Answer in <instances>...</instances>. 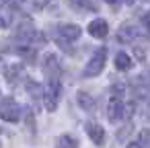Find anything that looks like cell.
Wrapping results in <instances>:
<instances>
[{"label": "cell", "instance_id": "obj_1", "mask_svg": "<svg viewBox=\"0 0 150 148\" xmlns=\"http://www.w3.org/2000/svg\"><path fill=\"white\" fill-rule=\"evenodd\" d=\"M105 60H107V47H99V50L93 54V58L86 62V66H84V70H82V76H84V78H93V76L101 74L103 68H105Z\"/></svg>", "mask_w": 150, "mask_h": 148}, {"label": "cell", "instance_id": "obj_2", "mask_svg": "<svg viewBox=\"0 0 150 148\" xmlns=\"http://www.w3.org/2000/svg\"><path fill=\"white\" fill-rule=\"evenodd\" d=\"M0 119H4L8 123H15L21 119V105L13 97L0 99Z\"/></svg>", "mask_w": 150, "mask_h": 148}, {"label": "cell", "instance_id": "obj_3", "mask_svg": "<svg viewBox=\"0 0 150 148\" xmlns=\"http://www.w3.org/2000/svg\"><path fill=\"white\" fill-rule=\"evenodd\" d=\"M60 97H62L60 78H58V80H50V82H47V89H45V93H43L45 109H47V111H56V109H58V103H60Z\"/></svg>", "mask_w": 150, "mask_h": 148}, {"label": "cell", "instance_id": "obj_4", "mask_svg": "<svg viewBox=\"0 0 150 148\" xmlns=\"http://www.w3.org/2000/svg\"><path fill=\"white\" fill-rule=\"evenodd\" d=\"M58 31H60V35L56 37V41H58L60 47H68V41H76V39L80 37V33H82V29H80L78 25H74V23L60 25Z\"/></svg>", "mask_w": 150, "mask_h": 148}, {"label": "cell", "instance_id": "obj_5", "mask_svg": "<svg viewBox=\"0 0 150 148\" xmlns=\"http://www.w3.org/2000/svg\"><path fill=\"white\" fill-rule=\"evenodd\" d=\"M129 113H132V107H127L121 99H111V103H109V107H107V119H109L111 123L123 119V117L129 115Z\"/></svg>", "mask_w": 150, "mask_h": 148}, {"label": "cell", "instance_id": "obj_6", "mask_svg": "<svg viewBox=\"0 0 150 148\" xmlns=\"http://www.w3.org/2000/svg\"><path fill=\"white\" fill-rule=\"evenodd\" d=\"M43 74L47 80H58L60 74H62V66H60V60L56 54H47L45 56V62H43Z\"/></svg>", "mask_w": 150, "mask_h": 148}, {"label": "cell", "instance_id": "obj_7", "mask_svg": "<svg viewBox=\"0 0 150 148\" xmlns=\"http://www.w3.org/2000/svg\"><path fill=\"white\" fill-rule=\"evenodd\" d=\"M15 37H17V41L31 43V41L37 37V31H35V27H33L29 21H25V23H21V25L17 27V33H15Z\"/></svg>", "mask_w": 150, "mask_h": 148}, {"label": "cell", "instance_id": "obj_8", "mask_svg": "<svg viewBox=\"0 0 150 148\" xmlns=\"http://www.w3.org/2000/svg\"><path fill=\"white\" fill-rule=\"evenodd\" d=\"M86 134H88V138L93 140V144H97V146H103V144H105V130H103L101 123L88 121V123H86Z\"/></svg>", "mask_w": 150, "mask_h": 148}, {"label": "cell", "instance_id": "obj_9", "mask_svg": "<svg viewBox=\"0 0 150 148\" xmlns=\"http://www.w3.org/2000/svg\"><path fill=\"white\" fill-rule=\"evenodd\" d=\"M88 33H91L93 37H97V39L107 37V33H109V25H107V21H103V19H95V21H91V23H88Z\"/></svg>", "mask_w": 150, "mask_h": 148}, {"label": "cell", "instance_id": "obj_10", "mask_svg": "<svg viewBox=\"0 0 150 148\" xmlns=\"http://www.w3.org/2000/svg\"><path fill=\"white\" fill-rule=\"evenodd\" d=\"M138 37V27L136 23H123L119 29H117V39L119 41H134Z\"/></svg>", "mask_w": 150, "mask_h": 148}, {"label": "cell", "instance_id": "obj_11", "mask_svg": "<svg viewBox=\"0 0 150 148\" xmlns=\"http://www.w3.org/2000/svg\"><path fill=\"white\" fill-rule=\"evenodd\" d=\"M68 2L76 13H97L99 11L95 0H68Z\"/></svg>", "mask_w": 150, "mask_h": 148}, {"label": "cell", "instance_id": "obj_12", "mask_svg": "<svg viewBox=\"0 0 150 148\" xmlns=\"http://www.w3.org/2000/svg\"><path fill=\"white\" fill-rule=\"evenodd\" d=\"M23 74H25L23 64H11V66H6V70H4V78H6V82H11V84H17V80H19Z\"/></svg>", "mask_w": 150, "mask_h": 148}, {"label": "cell", "instance_id": "obj_13", "mask_svg": "<svg viewBox=\"0 0 150 148\" xmlns=\"http://www.w3.org/2000/svg\"><path fill=\"white\" fill-rule=\"evenodd\" d=\"M13 21V6L11 2H4L0 4V29H6Z\"/></svg>", "mask_w": 150, "mask_h": 148}, {"label": "cell", "instance_id": "obj_14", "mask_svg": "<svg viewBox=\"0 0 150 148\" xmlns=\"http://www.w3.org/2000/svg\"><path fill=\"white\" fill-rule=\"evenodd\" d=\"M27 93H29V97L35 101V103H39L41 99H43V89H41V84L39 82H35V80H27Z\"/></svg>", "mask_w": 150, "mask_h": 148}, {"label": "cell", "instance_id": "obj_15", "mask_svg": "<svg viewBox=\"0 0 150 148\" xmlns=\"http://www.w3.org/2000/svg\"><path fill=\"white\" fill-rule=\"evenodd\" d=\"M134 66V62H132V58L125 54V52H119L117 56H115V68L119 70V72H125V70H129Z\"/></svg>", "mask_w": 150, "mask_h": 148}, {"label": "cell", "instance_id": "obj_16", "mask_svg": "<svg viewBox=\"0 0 150 148\" xmlns=\"http://www.w3.org/2000/svg\"><path fill=\"white\" fill-rule=\"evenodd\" d=\"M78 105H80L82 109H86V111H93L95 105H97V101H95L88 93H78Z\"/></svg>", "mask_w": 150, "mask_h": 148}, {"label": "cell", "instance_id": "obj_17", "mask_svg": "<svg viewBox=\"0 0 150 148\" xmlns=\"http://www.w3.org/2000/svg\"><path fill=\"white\" fill-rule=\"evenodd\" d=\"M58 148H78V142H76V138L64 134L58 138Z\"/></svg>", "mask_w": 150, "mask_h": 148}, {"label": "cell", "instance_id": "obj_18", "mask_svg": "<svg viewBox=\"0 0 150 148\" xmlns=\"http://www.w3.org/2000/svg\"><path fill=\"white\" fill-rule=\"evenodd\" d=\"M111 95H113V99H123V95H125V84H123V82H113V84H111Z\"/></svg>", "mask_w": 150, "mask_h": 148}, {"label": "cell", "instance_id": "obj_19", "mask_svg": "<svg viewBox=\"0 0 150 148\" xmlns=\"http://www.w3.org/2000/svg\"><path fill=\"white\" fill-rule=\"evenodd\" d=\"M132 130H134V125H132V123H125V125L117 132V140H119V142H125V140H127V136L132 134Z\"/></svg>", "mask_w": 150, "mask_h": 148}, {"label": "cell", "instance_id": "obj_20", "mask_svg": "<svg viewBox=\"0 0 150 148\" xmlns=\"http://www.w3.org/2000/svg\"><path fill=\"white\" fill-rule=\"evenodd\" d=\"M140 144H142V148L144 146H148V142H150V130H142L140 132V140H138Z\"/></svg>", "mask_w": 150, "mask_h": 148}, {"label": "cell", "instance_id": "obj_21", "mask_svg": "<svg viewBox=\"0 0 150 148\" xmlns=\"http://www.w3.org/2000/svg\"><path fill=\"white\" fill-rule=\"evenodd\" d=\"M31 2H33V6H35V8H43V6L50 2V0H31Z\"/></svg>", "mask_w": 150, "mask_h": 148}, {"label": "cell", "instance_id": "obj_22", "mask_svg": "<svg viewBox=\"0 0 150 148\" xmlns=\"http://www.w3.org/2000/svg\"><path fill=\"white\" fill-rule=\"evenodd\" d=\"M142 23H144V27H146V29L150 31V11H148V13H146V15L142 17Z\"/></svg>", "mask_w": 150, "mask_h": 148}, {"label": "cell", "instance_id": "obj_23", "mask_svg": "<svg viewBox=\"0 0 150 148\" xmlns=\"http://www.w3.org/2000/svg\"><path fill=\"white\" fill-rule=\"evenodd\" d=\"M127 148H142V144L136 140V142H129V144H127Z\"/></svg>", "mask_w": 150, "mask_h": 148}, {"label": "cell", "instance_id": "obj_24", "mask_svg": "<svg viewBox=\"0 0 150 148\" xmlns=\"http://www.w3.org/2000/svg\"><path fill=\"white\" fill-rule=\"evenodd\" d=\"M105 2H107V4H111L113 8H117V0H105Z\"/></svg>", "mask_w": 150, "mask_h": 148}, {"label": "cell", "instance_id": "obj_25", "mask_svg": "<svg viewBox=\"0 0 150 148\" xmlns=\"http://www.w3.org/2000/svg\"><path fill=\"white\" fill-rule=\"evenodd\" d=\"M125 4H134V0H125Z\"/></svg>", "mask_w": 150, "mask_h": 148}, {"label": "cell", "instance_id": "obj_26", "mask_svg": "<svg viewBox=\"0 0 150 148\" xmlns=\"http://www.w3.org/2000/svg\"><path fill=\"white\" fill-rule=\"evenodd\" d=\"M0 64H2V60H0Z\"/></svg>", "mask_w": 150, "mask_h": 148}]
</instances>
